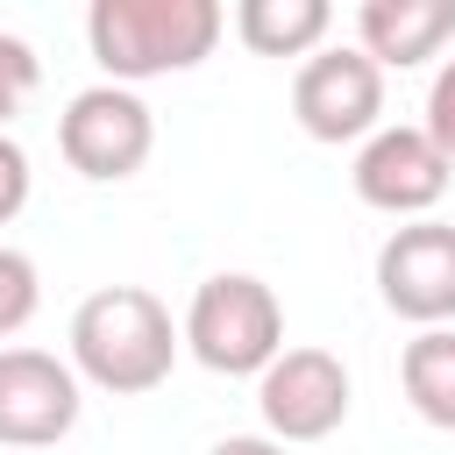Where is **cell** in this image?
<instances>
[{"label": "cell", "instance_id": "cell-1", "mask_svg": "<svg viewBox=\"0 0 455 455\" xmlns=\"http://www.w3.org/2000/svg\"><path fill=\"white\" fill-rule=\"evenodd\" d=\"M178 348L185 341H178L171 306L142 284H100L71 313V377H85L92 391L142 398L171 377Z\"/></svg>", "mask_w": 455, "mask_h": 455}, {"label": "cell", "instance_id": "cell-2", "mask_svg": "<svg viewBox=\"0 0 455 455\" xmlns=\"http://www.w3.org/2000/svg\"><path fill=\"white\" fill-rule=\"evenodd\" d=\"M228 14L213 0H92L85 7V43L92 64L107 71V85H142V78H171L213 57Z\"/></svg>", "mask_w": 455, "mask_h": 455}, {"label": "cell", "instance_id": "cell-3", "mask_svg": "<svg viewBox=\"0 0 455 455\" xmlns=\"http://www.w3.org/2000/svg\"><path fill=\"white\" fill-rule=\"evenodd\" d=\"M178 341L213 370V377H263L284 348V306L263 277L249 270H220L192 291Z\"/></svg>", "mask_w": 455, "mask_h": 455}, {"label": "cell", "instance_id": "cell-4", "mask_svg": "<svg viewBox=\"0 0 455 455\" xmlns=\"http://www.w3.org/2000/svg\"><path fill=\"white\" fill-rule=\"evenodd\" d=\"M57 149H64V164H71L78 178L121 185V178H135V171L149 164V149H156V114H149V100L128 92V85H85V92H71V107L57 114Z\"/></svg>", "mask_w": 455, "mask_h": 455}, {"label": "cell", "instance_id": "cell-5", "mask_svg": "<svg viewBox=\"0 0 455 455\" xmlns=\"http://www.w3.org/2000/svg\"><path fill=\"white\" fill-rule=\"evenodd\" d=\"M291 114L313 142H370L384 128V71L363 50H313L291 78Z\"/></svg>", "mask_w": 455, "mask_h": 455}, {"label": "cell", "instance_id": "cell-6", "mask_svg": "<svg viewBox=\"0 0 455 455\" xmlns=\"http://www.w3.org/2000/svg\"><path fill=\"white\" fill-rule=\"evenodd\" d=\"M256 412L277 448L327 441L348 419V370L327 348H277V363L256 377Z\"/></svg>", "mask_w": 455, "mask_h": 455}, {"label": "cell", "instance_id": "cell-7", "mask_svg": "<svg viewBox=\"0 0 455 455\" xmlns=\"http://www.w3.org/2000/svg\"><path fill=\"white\" fill-rule=\"evenodd\" d=\"M377 299L412 327L455 320V228L434 213L391 228L377 249Z\"/></svg>", "mask_w": 455, "mask_h": 455}, {"label": "cell", "instance_id": "cell-8", "mask_svg": "<svg viewBox=\"0 0 455 455\" xmlns=\"http://www.w3.org/2000/svg\"><path fill=\"white\" fill-rule=\"evenodd\" d=\"M355 199L363 206H377V213H391V220H427L434 206H441V192H448V156L427 142V128H377L363 149H355Z\"/></svg>", "mask_w": 455, "mask_h": 455}, {"label": "cell", "instance_id": "cell-9", "mask_svg": "<svg viewBox=\"0 0 455 455\" xmlns=\"http://www.w3.org/2000/svg\"><path fill=\"white\" fill-rule=\"evenodd\" d=\"M78 427V377L50 348H0V448H57Z\"/></svg>", "mask_w": 455, "mask_h": 455}, {"label": "cell", "instance_id": "cell-10", "mask_svg": "<svg viewBox=\"0 0 455 455\" xmlns=\"http://www.w3.org/2000/svg\"><path fill=\"white\" fill-rule=\"evenodd\" d=\"M448 36H455V0H363L355 7V50L377 71H412L441 57Z\"/></svg>", "mask_w": 455, "mask_h": 455}, {"label": "cell", "instance_id": "cell-11", "mask_svg": "<svg viewBox=\"0 0 455 455\" xmlns=\"http://www.w3.org/2000/svg\"><path fill=\"white\" fill-rule=\"evenodd\" d=\"M327 28H334L327 0H242L235 7V36L256 57H313Z\"/></svg>", "mask_w": 455, "mask_h": 455}, {"label": "cell", "instance_id": "cell-12", "mask_svg": "<svg viewBox=\"0 0 455 455\" xmlns=\"http://www.w3.org/2000/svg\"><path fill=\"white\" fill-rule=\"evenodd\" d=\"M398 384L427 427L455 434V327H419L398 355Z\"/></svg>", "mask_w": 455, "mask_h": 455}, {"label": "cell", "instance_id": "cell-13", "mask_svg": "<svg viewBox=\"0 0 455 455\" xmlns=\"http://www.w3.org/2000/svg\"><path fill=\"white\" fill-rule=\"evenodd\" d=\"M36 306H43V277H36V263H28L21 249L0 242V341L21 334V327L36 320Z\"/></svg>", "mask_w": 455, "mask_h": 455}, {"label": "cell", "instance_id": "cell-14", "mask_svg": "<svg viewBox=\"0 0 455 455\" xmlns=\"http://www.w3.org/2000/svg\"><path fill=\"white\" fill-rule=\"evenodd\" d=\"M36 85H43V57H36V43H21V36L0 28V135H7V121L36 100Z\"/></svg>", "mask_w": 455, "mask_h": 455}, {"label": "cell", "instance_id": "cell-15", "mask_svg": "<svg viewBox=\"0 0 455 455\" xmlns=\"http://www.w3.org/2000/svg\"><path fill=\"white\" fill-rule=\"evenodd\" d=\"M419 128H427V142H434V149L448 156V171H455V57L434 71V85H427V121H419Z\"/></svg>", "mask_w": 455, "mask_h": 455}, {"label": "cell", "instance_id": "cell-16", "mask_svg": "<svg viewBox=\"0 0 455 455\" xmlns=\"http://www.w3.org/2000/svg\"><path fill=\"white\" fill-rule=\"evenodd\" d=\"M28 178H36V171H28V149H21L14 135H0V228L28 206Z\"/></svg>", "mask_w": 455, "mask_h": 455}, {"label": "cell", "instance_id": "cell-17", "mask_svg": "<svg viewBox=\"0 0 455 455\" xmlns=\"http://www.w3.org/2000/svg\"><path fill=\"white\" fill-rule=\"evenodd\" d=\"M206 455H284L270 434H228V441H213Z\"/></svg>", "mask_w": 455, "mask_h": 455}]
</instances>
